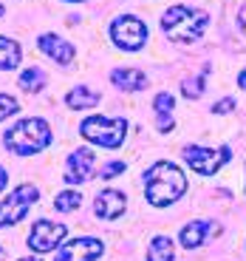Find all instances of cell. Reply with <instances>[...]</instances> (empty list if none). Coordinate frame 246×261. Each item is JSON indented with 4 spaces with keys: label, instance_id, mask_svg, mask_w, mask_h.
I'll return each mask as SVG.
<instances>
[{
    "label": "cell",
    "instance_id": "6da1fadb",
    "mask_svg": "<svg viewBox=\"0 0 246 261\" xmlns=\"http://www.w3.org/2000/svg\"><path fill=\"white\" fill-rule=\"evenodd\" d=\"M184 190H187V176L170 162H159L144 173V193L153 207L173 204L184 196Z\"/></svg>",
    "mask_w": 246,
    "mask_h": 261
},
{
    "label": "cell",
    "instance_id": "7a4b0ae2",
    "mask_svg": "<svg viewBox=\"0 0 246 261\" xmlns=\"http://www.w3.org/2000/svg\"><path fill=\"white\" fill-rule=\"evenodd\" d=\"M209 26V14L201 9H190V6H170L162 14V29L170 40L175 43H193Z\"/></svg>",
    "mask_w": 246,
    "mask_h": 261
},
{
    "label": "cell",
    "instance_id": "3957f363",
    "mask_svg": "<svg viewBox=\"0 0 246 261\" xmlns=\"http://www.w3.org/2000/svg\"><path fill=\"white\" fill-rule=\"evenodd\" d=\"M48 142H51V128H48L46 119H23V122H17L6 137H3V145H6L12 153H17V156L37 153V150H43Z\"/></svg>",
    "mask_w": 246,
    "mask_h": 261
},
{
    "label": "cell",
    "instance_id": "277c9868",
    "mask_svg": "<svg viewBox=\"0 0 246 261\" xmlns=\"http://www.w3.org/2000/svg\"><path fill=\"white\" fill-rule=\"evenodd\" d=\"M125 130H128L125 119H105V117H88L79 125V134L88 142H97L102 148H116V145H122Z\"/></svg>",
    "mask_w": 246,
    "mask_h": 261
},
{
    "label": "cell",
    "instance_id": "5b68a950",
    "mask_svg": "<svg viewBox=\"0 0 246 261\" xmlns=\"http://www.w3.org/2000/svg\"><path fill=\"white\" fill-rule=\"evenodd\" d=\"M37 196H40V190L34 188V185H20V188H14L12 193H9V199L0 202V227H3V224L23 222V216L32 210V204L37 202Z\"/></svg>",
    "mask_w": 246,
    "mask_h": 261
},
{
    "label": "cell",
    "instance_id": "8992f818",
    "mask_svg": "<svg viewBox=\"0 0 246 261\" xmlns=\"http://www.w3.org/2000/svg\"><path fill=\"white\" fill-rule=\"evenodd\" d=\"M229 148H201V145H187L184 148V162L190 165V168L195 170V173H201V176H212V173H218L221 165L229 162Z\"/></svg>",
    "mask_w": 246,
    "mask_h": 261
},
{
    "label": "cell",
    "instance_id": "52a82bcc",
    "mask_svg": "<svg viewBox=\"0 0 246 261\" xmlns=\"http://www.w3.org/2000/svg\"><path fill=\"white\" fill-rule=\"evenodd\" d=\"M110 37L119 48L125 51H136L147 43V26H144L139 17H130V14H122V17L113 20L110 26Z\"/></svg>",
    "mask_w": 246,
    "mask_h": 261
},
{
    "label": "cell",
    "instance_id": "ba28073f",
    "mask_svg": "<svg viewBox=\"0 0 246 261\" xmlns=\"http://www.w3.org/2000/svg\"><path fill=\"white\" fill-rule=\"evenodd\" d=\"M63 236H65V224H54V222L40 219V222H34L32 233H28V247L34 253H48V250H54L63 242Z\"/></svg>",
    "mask_w": 246,
    "mask_h": 261
},
{
    "label": "cell",
    "instance_id": "9c48e42d",
    "mask_svg": "<svg viewBox=\"0 0 246 261\" xmlns=\"http://www.w3.org/2000/svg\"><path fill=\"white\" fill-rule=\"evenodd\" d=\"M94 165H97V153L88 148H77L68 156V170H65V179L71 185H82L94 176Z\"/></svg>",
    "mask_w": 246,
    "mask_h": 261
},
{
    "label": "cell",
    "instance_id": "30bf717a",
    "mask_svg": "<svg viewBox=\"0 0 246 261\" xmlns=\"http://www.w3.org/2000/svg\"><path fill=\"white\" fill-rule=\"evenodd\" d=\"M99 253H102L99 239H74L57 250L54 261H94Z\"/></svg>",
    "mask_w": 246,
    "mask_h": 261
},
{
    "label": "cell",
    "instance_id": "8fae6325",
    "mask_svg": "<svg viewBox=\"0 0 246 261\" xmlns=\"http://www.w3.org/2000/svg\"><path fill=\"white\" fill-rule=\"evenodd\" d=\"M125 207H128V202H125V193H119V190H105V193H99L97 196V204H94L97 216H99V219H105V222L119 219V216L125 213Z\"/></svg>",
    "mask_w": 246,
    "mask_h": 261
},
{
    "label": "cell",
    "instance_id": "7c38bea8",
    "mask_svg": "<svg viewBox=\"0 0 246 261\" xmlns=\"http://www.w3.org/2000/svg\"><path fill=\"white\" fill-rule=\"evenodd\" d=\"M40 48L59 65H68L74 60V54H77V48H74L68 40L57 37V34H43V37H40Z\"/></svg>",
    "mask_w": 246,
    "mask_h": 261
},
{
    "label": "cell",
    "instance_id": "4fadbf2b",
    "mask_svg": "<svg viewBox=\"0 0 246 261\" xmlns=\"http://www.w3.org/2000/svg\"><path fill=\"white\" fill-rule=\"evenodd\" d=\"M209 233H221V227L212 222H190L187 227H181V244L187 250H195V247L204 244V239H207Z\"/></svg>",
    "mask_w": 246,
    "mask_h": 261
},
{
    "label": "cell",
    "instance_id": "5bb4252c",
    "mask_svg": "<svg viewBox=\"0 0 246 261\" xmlns=\"http://www.w3.org/2000/svg\"><path fill=\"white\" fill-rule=\"evenodd\" d=\"M113 85L122 88V91H139V88H147V77H144L139 68H116L110 74Z\"/></svg>",
    "mask_w": 246,
    "mask_h": 261
},
{
    "label": "cell",
    "instance_id": "9a60e30c",
    "mask_svg": "<svg viewBox=\"0 0 246 261\" xmlns=\"http://www.w3.org/2000/svg\"><path fill=\"white\" fill-rule=\"evenodd\" d=\"M153 108H156V114H159V130H173V108H175V99L170 97L167 91H162L159 97L153 99Z\"/></svg>",
    "mask_w": 246,
    "mask_h": 261
},
{
    "label": "cell",
    "instance_id": "2e32d148",
    "mask_svg": "<svg viewBox=\"0 0 246 261\" xmlns=\"http://www.w3.org/2000/svg\"><path fill=\"white\" fill-rule=\"evenodd\" d=\"M65 102H68V108H77V111H82V108H94V105L99 102V94L91 91L88 85H77L68 97H65Z\"/></svg>",
    "mask_w": 246,
    "mask_h": 261
},
{
    "label": "cell",
    "instance_id": "e0dca14e",
    "mask_svg": "<svg viewBox=\"0 0 246 261\" xmlns=\"http://www.w3.org/2000/svg\"><path fill=\"white\" fill-rule=\"evenodd\" d=\"M175 258V250H173V242L167 236H156L150 242V250H147V261H173Z\"/></svg>",
    "mask_w": 246,
    "mask_h": 261
},
{
    "label": "cell",
    "instance_id": "ac0fdd59",
    "mask_svg": "<svg viewBox=\"0 0 246 261\" xmlns=\"http://www.w3.org/2000/svg\"><path fill=\"white\" fill-rule=\"evenodd\" d=\"M20 63V46L9 37H0V71H9Z\"/></svg>",
    "mask_w": 246,
    "mask_h": 261
},
{
    "label": "cell",
    "instance_id": "d6986e66",
    "mask_svg": "<svg viewBox=\"0 0 246 261\" xmlns=\"http://www.w3.org/2000/svg\"><path fill=\"white\" fill-rule=\"evenodd\" d=\"M43 85H46V71H43V68H37V65L26 68V71H23V77H20V88H23V91H40Z\"/></svg>",
    "mask_w": 246,
    "mask_h": 261
},
{
    "label": "cell",
    "instance_id": "ffe728a7",
    "mask_svg": "<svg viewBox=\"0 0 246 261\" xmlns=\"http://www.w3.org/2000/svg\"><path fill=\"white\" fill-rule=\"evenodd\" d=\"M207 71H209V65L198 74V77L187 80V83L181 85V91H184V97H187V99H198L201 94H204V77H207Z\"/></svg>",
    "mask_w": 246,
    "mask_h": 261
},
{
    "label": "cell",
    "instance_id": "44dd1931",
    "mask_svg": "<svg viewBox=\"0 0 246 261\" xmlns=\"http://www.w3.org/2000/svg\"><path fill=\"white\" fill-rule=\"evenodd\" d=\"M79 202H82V196H79L77 190H65V193H59L57 199H54V207L63 210V213H68V210H77Z\"/></svg>",
    "mask_w": 246,
    "mask_h": 261
},
{
    "label": "cell",
    "instance_id": "7402d4cb",
    "mask_svg": "<svg viewBox=\"0 0 246 261\" xmlns=\"http://www.w3.org/2000/svg\"><path fill=\"white\" fill-rule=\"evenodd\" d=\"M17 111H20L17 99L9 97V94H0V122H3L6 117H12V114H17Z\"/></svg>",
    "mask_w": 246,
    "mask_h": 261
},
{
    "label": "cell",
    "instance_id": "603a6c76",
    "mask_svg": "<svg viewBox=\"0 0 246 261\" xmlns=\"http://www.w3.org/2000/svg\"><path fill=\"white\" fill-rule=\"evenodd\" d=\"M125 170V162H110V165H105L102 170H99V176L102 179H113V176H119Z\"/></svg>",
    "mask_w": 246,
    "mask_h": 261
},
{
    "label": "cell",
    "instance_id": "cb8c5ba5",
    "mask_svg": "<svg viewBox=\"0 0 246 261\" xmlns=\"http://www.w3.org/2000/svg\"><path fill=\"white\" fill-rule=\"evenodd\" d=\"M232 108H238V105H235L232 97H229V99H221V102L215 105L212 111H215V114H227V111H232Z\"/></svg>",
    "mask_w": 246,
    "mask_h": 261
},
{
    "label": "cell",
    "instance_id": "d4e9b609",
    "mask_svg": "<svg viewBox=\"0 0 246 261\" xmlns=\"http://www.w3.org/2000/svg\"><path fill=\"white\" fill-rule=\"evenodd\" d=\"M238 23H240V29H243V34H246V3L240 6V12H238Z\"/></svg>",
    "mask_w": 246,
    "mask_h": 261
},
{
    "label": "cell",
    "instance_id": "484cf974",
    "mask_svg": "<svg viewBox=\"0 0 246 261\" xmlns=\"http://www.w3.org/2000/svg\"><path fill=\"white\" fill-rule=\"evenodd\" d=\"M6 176H9V173H6V170H3V168H0V190L6 188Z\"/></svg>",
    "mask_w": 246,
    "mask_h": 261
},
{
    "label": "cell",
    "instance_id": "4316f807",
    "mask_svg": "<svg viewBox=\"0 0 246 261\" xmlns=\"http://www.w3.org/2000/svg\"><path fill=\"white\" fill-rule=\"evenodd\" d=\"M20 261H37V258H20Z\"/></svg>",
    "mask_w": 246,
    "mask_h": 261
},
{
    "label": "cell",
    "instance_id": "83f0119b",
    "mask_svg": "<svg viewBox=\"0 0 246 261\" xmlns=\"http://www.w3.org/2000/svg\"><path fill=\"white\" fill-rule=\"evenodd\" d=\"M65 3H77V0H65Z\"/></svg>",
    "mask_w": 246,
    "mask_h": 261
},
{
    "label": "cell",
    "instance_id": "f1b7e54d",
    "mask_svg": "<svg viewBox=\"0 0 246 261\" xmlns=\"http://www.w3.org/2000/svg\"><path fill=\"white\" fill-rule=\"evenodd\" d=\"M0 17H3V6H0Z\"/></svg>",
    "mask_w": 246,
    "mask_h": 261
},
{
    "label": "cell",
    "instance_id": "f546056e",
    "mask_svg": "<svg viewBox=\"0 0 246 261\" xmlns=\"http://www.w3.org/2000/svg\"><path fill=\"white\" fill-rule=\"evenodd\" d=\"M0 258H3V250H0Z\"/></svg>",
    "mask_w": 246,
    "mask_h": 261
}]
</instances>
